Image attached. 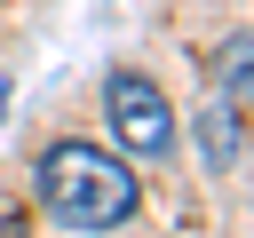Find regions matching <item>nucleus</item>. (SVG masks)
Listing matches in <instances>:
<instances>
[{"label": "nucleus", "instance_id": "20e7f679", "mask_svg": "<svg viewBox=\"0 0 254 238\" xmlns=\"http://www.w3.org/2000/svg\"><path fill=\"white\" fill-rule=\"evenodd\" d=\"M0 238H32V230H24V222H8V214H0Z\"/></svg>", "mask_w": 254, "mask_h": 238}, {"label": "nucleus", "instance_id": "f03ea898", "mask_svg": "<svg viewBox=\"0 0 254 238\" xmlns=\"http://www.w3.org/2000/svg\"><path fill=\"white\" fill-rule=\"evenodd\" d=\"M103 111H111V135H119L127 159H167L175 151V103L159 95V79L111 71L103 79Z\"/></svg>", "mask_w": 254, "mask_h": 238}, {"label": "nucleus", "instance_id": "f257e3e1", "mask_svg": "<svg viewBox=\"0 0 254 238\" xmlns=\"http://www.w3.org/2000/svg\"><path fill=\"white\" fill-rule=\"evenodd\" d=\"M40 206H48V222H64L79 238H103V230L135 222L143 190H135V167L119 151L71 135V143H48V159H40Z\"/></svg>", "mask_w": 254, "mask_h": 238}, {"label": "nucleus", "instance_id": "39448f33", "mask_svg": "<svg viewBox=\"0 0 254 238\" xmlns=\"http://www.w3.org/2000/svg\"><path fill=\"white\" fill-rule=\"evenodd\" d=\"M0 111H8V79H0Z\"/></svg>", "mask_w": 254, "mask_h": 238}, {"label": "nucleus", "instance_id": "7ed1b4c3", "mask_svg": "<svg viewBox=\"0 0 254 238\" xmlns=\"http://www.w3.org/2000/svg\"><path fill=\"white\" fill-rule=\"evenodd\" d=\"M238 127H246V111H238V103H214V111L198 119V135H206L198 151H206V167H214V175H230V167H238Z\"/></svg>", "mask_w": 254, "mask_h": 238}]
</instances>
